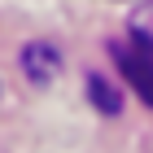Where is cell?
<instances>
[{"instance_id":"cell-1","label":"cell","mask_w":153,"mask_h":153,"mask_svg":"<svg viewBox=\"0 0 153 153\" xmlns=\"http://www.w3.org/2000/svg\"><path fill=\"white\" fill-rule=\"evenodd\" d=\"M109 53H114L118 70L127 74L131 92L140 96L144 105H153V48L144 44V39L127 35V39H118V44H109Z\"/></svg>"},{"instance_id":"cell-2","label":"cell","mask_w":153,"mask_h":153,"mask_svg":"<svg viewBox=\"0 0 153 153\" xmlns=\"http://www.w3.org/2000/svg\"><path fill=\"white\" fill-rule=\"evenodd\" d=\"M22 74L35 83V88H48V83L61 74V53L53 44H44V39H39V44H26L22 48Z\"/></svg>"},{"instance_id":"cell-3","label":"cell","mask_w":153,"mask_h":153,"mask_svg":"<svg viewBox=\"0 0 153 153\" xmlns=\"http://www.w3.org/2000/svg\"><path fill=\"white\" fill-rule=\"evenodd\" d=\"M88 96H92V105L101 109V114H118V109H123V96H118V88L109 79H88Z\"/></svg>"},{"instance_id":"cell-4","label":"cell","mask_w":153,"mask_h":153,"mask_svg":"<svg viewBox=\"0 0 153 153\" xmlns=\"http://www.w3.org/2000/svg\"><path fill=\"white\" fill-rule=\"evenodd\" d=\"M131 35H136V39H144V44L153 48V0H144L140 9L131 13Z\"/></svg>"}]
</instances>
